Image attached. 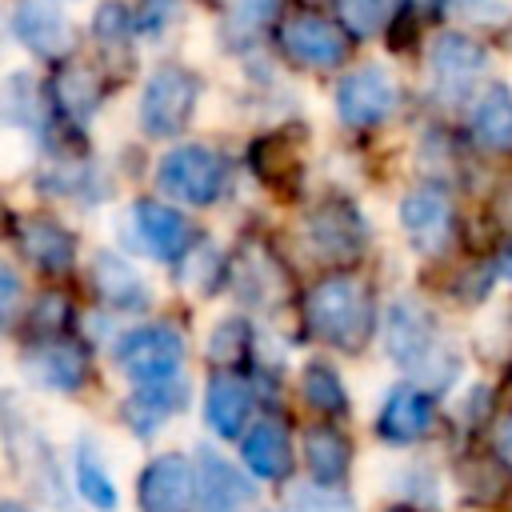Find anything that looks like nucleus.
<instances>
[{
	"label": "nucleus",
	"instance_id": "13",
	"mask_svg": "<svg viewBox=\"0 0 512 512\" xmlns=\"http://www.w3.org/2000/svg\"><path fill=\"white\" fill-rule=\"evenodd\" d=\"M92 292L108 304V308H144L148 304V284L140 280V272L116 256V252H100L92 260Z\"/></svg>",
	"mask_w": 512,
	"mask_h": 512
},
{
	"label": "nucleus",
	"instance_id": "23",
	"mask_svg": "<svg viewBox=\"0 0 512 512\" xmlns=\"http://www.w3.org/2000/svg\"><path fill=\"white\" fill-rule=\"evenodd\" d=\"M24 252H28L32 264H40L48 272H60V268L72 264L76 244H72V236L60 224H52V220H28L24 224Z\"/></svg>",
	"mask_w": 512,
	"mask_h": 512
},
{
	"label": "nucleus",
	"instance_id": "16",
	"mask_svg": "<svg viewBox=\"0 0 512 512\" xmlns=\"http://www.w3.org/2000/svg\"><path fill=\"white\" fill-rule=\"evenodd\" d=\"M400 220H404L412 244L436 248V244L444 240V232H448V200H444L440 192H432V188H420V192L404 196Z\"/></svg>",
	"mask_w": 512,
	"mask_h": 512
},
{
	"label": "nucleus",
	"instance_id": "33",
	"mask_svg": "<svg viewBox=\"0 0 512 512\" xmlns=\"http://www.w3.org/2000/svg\"><path fill=\"white\" fill-rule=\"evenodd\" d=\"M12 300H16V276L12 268H4V312H12Z\"/></svg>",
	"mask_w": 512,
	"mask_h": 512
},
{
	"label": "nucleus",
	"instance_id": "4",
	"mask_svg": "<svg viewBox=\"0 0 512 512\" xmlns=\"http://www.w3.org/2000/svg\"><path fill=\"white\" fill-rule=\"evenodd\" d=\"M196 108V80L184 68H156L140 96V124L152 136H176Z\"/></svg>",
	"mask_w": 512,
	"mask_h": 512
},
{
	"label": "nucleus",
	"instance_id": "12",
	"mask_svg": "<svg viewBox=\"0 0 512 512\" xmlns=\"http://www.w3.org/2000/svg\"><path fill=\"white\" fill-rule=\"evenodd\" d=\"M308 236H312V248L328 260H344V256H356L360 244H364V224L352 208L344 204H328L320 208L312 220H308Z\"/></svg>",
	"mask_w": 512,
	"mask_h": 512
},
{
	"label": "nucleus",
	"instance_id": "5",
	"mask_svg": "<svg viewBox=\"0 0 512 512\" xmlns=\"http://www.w3.org/2000/svg\"><path fill=\"white\" fill-rule=\"evenodd\" d=\"M184 356V340L172 328H136L116 344V364L124 376H132L136 384H156V380H172Z\"/></svg>",
	"mask_w": 512,
	"mask_h": 512
},
{
	"label": "nucleus",
	"instance_id": "19",
	"mask_svg": "<svg viewBox=\"0 0 512 512\" xmlns=\"http://www.w3.org/2000/svg\"><path fill=\"white\" fill-rule=\"evenodd\" d=\"M480 68H484V52H480V44H472L468 36L444 32V36L436 40V48H432V72H436L440 84L464 88V84H472V76H476Z\"/></svg>",
	"mask_w": 512,
	"mask_h": 512
},
{
	"label": "nucleus",
	"instance_id": "7",
	"mask_svg": "<svg viewBox=\"0 0 512 512\" xmlns=\"http://www.w3.org/2000/svg\"><path fill=\"white\" fill-rule=\"evenodd\" d=\"M196 472L184 456L164 452L140 476V508L144 512H192Z\"/></svg>",
	"mask_w": 512,
	"mask_h": 512
},
{
	"label": "nucleus",
	"instance_id": "26",
	"mask_svg": "<svg viewBox=\"0 0 512 512\" xmlns=\"http://www.w3.org/2000/svg\"><path fill=\"white\" fill-rule=\"evenodd\" d=\"M56 92H60V104L72 112V116H88L92 104H96V80L84 64H72L68 72H60L56 80Z\"/></svg>",
	"mask_w": 512,
	"mask_h": 512
},
{
	"label": "nucleus",
	"instance_id": "10",
	"mask_svg": "<svg viewBox=\"0 0 512 512\" xmlns=\"http://www.w3.org/2000/svg\"><path fill=\"white\" fill-rule=\"evenodd\" d=\"M380 436L392 440V444H408V440H420L428 428H432V400L412 388V384H400L388 392L384 408H380V420H376Z\"/></svg>",
	"mask_w": 512,
	"mask_h": 512
},
{
	"label": "nucleus",
	"instance_id": "32",
	"mask_svg": "<svg viewBox=\"0 0 512 512\" xmlns=\"http://www.w3.org/2000/svg\"><path fill=\"white\" fill-rule=\"evenodd\" d=\"M144 8H148V12H172V8H176V0H148ZM136 24H140L144 32H156V28H164V24H168V16H160V20H156V16H144V20H136Z\"/></svg>",
	"mask_w": 512,
	"mask_h": 512
},
{
	"label": "nucleus",
	"instance_id": "9",
	"mask_svg": "<svg viewBox=\"0 0 512 512\" xmlns=\"http://www.w3.org/2000/svg\"><path fill=\"white\" fill-rule=\"evenodd\" d=\"M132 224H136L140 244H144L156 260H176V256L192 244V228H188V220H184L176 208L140 200V204L132 208Z\"/></svg>",
	"mask_w": 512,
	"mask_h": 512
},
{
	"label": "nucleus",
	"instance_id": "34",
	"mask_svg": "<svg viewBox=\"0 0 512 512\" xmlns=\"http://www.w3.org/2000/svg\"><path fill=\"white\" fill-rule=\"evenodd\" d=\"M500 456H504V464L512 468V420H508L504 432H500Z\"/></svg>",
	"mask_w": 512,
	"mask_h": 512
},
{
	"label": "nucleus",
	"instance_id": "31",
	"mask_svg": "<svg viewBox=\"0 0 512 512\" xmlns=\"http://www.w3.org/2000/svg\"><path fill=\"white\" fill-rule=\"evenodd\" d=\"M272 4L276 0H240L236 4V16H240V24H260L272 12Z\"/></svg>",
	"mask_w": 512,
	"mask_h": 512
},
{
	"label": "nucleus",
	"instance_id": "37",
	"mask_svg": "<svg viewBox=\"0 0 512 512\" xmlns=\"http://www.w3.org/2000/svg\"><path fill=\"white\" fill-rule=\"evenodd\" d=\"M388 512H408V508H388Z\"/></svg>",
	"mask_w": 512,
	"mask_h": 512
},
{
	"label": "nucleus",
	"instance_id": "17",
	"mask_svg": "<svg viewBox=\"0 0 512 512\" xmlns=\"http://www.w3.org/2000/svg\"><path fill=\"white\" fill-rule=\"evenodd\" d=\"M84 372H88L84 352H80L76 344H64V340L44 344V348H36V352L28 356V376H36V380L48 384V388L72 392V388L84 380Z\"/></svg>",
	"mask_w": 512,
	"mask_h": 512
},
{
	"label": "nucleus",
	"instance_id": "27",
	"mask_svg": "<svg viewBox=\"0 0 512 512\" xmlns=\"http://www.w3.org/2000/svg\"><path fill=\"white\" fill-rule=\"evenodd\" d=\"M392 4L396 0H340V16L352 32H376L380 24H388Z\"/></svg>",
	"mask_w": 512,
	"mask_h": 512
},
{
	"label": "nucleus",
	"instance_id": "1",
	"mask_svg": "<svg viewBox=\"0 0 512 512\" xmlns=\"http://www.w3.org/2000/svg\"><path fill=\"white\" fill-rule=\"evenodd\" d=\"M384 348H388L392 364H400L408 372H420V380H428L436 388L452 384V376H456V356L440 344V332H436L432 312L420 308V304H412V300H396L388 308Z\"/></svg>",
	"mask_w": 512,
	"mask_h": 512
},
{
	"label": "nucleus",
	"instance_id": "11",
	"mask_svg": "<svg viewBox=\"0 0 512 512\" xmlns=\"http://www.w3.org/2000/svg\"><path fill=\"white\" fill-rule=\"evenodd\" d=\"M12 28L40 56H60L72 48V28L48 0H20L12 12Z\"/></svg>",
	"mask_w": 512,
	"mask_h": 512
},
{
	"label": "nucleus",
	"instance_id": "35",
	"mask_svg": "<svg viewBox=\"0 0 512 512\" xmlns=\"http://www.w3.org/2000/svg\"><path fill=\"white\" fill-rule=\"evenodd\" d=\"M500 272H504V280H512V244H508L504 256H500Z\"/></svg>",
	"mask_w": 512,
	"mask_h": 512
},
{
	"label": "nucleus",
	"instance_id": "6",
	"mask_svg": "<svg viewBox=\"0 0 512 512\" xmlns=\"http://www.w3.org/2000/svg\"><path fill=\"white\" fill-rule=\"evenodd\" d=\"M280 44L292 60H300L308 68H336L348 56V36L332 20L312 16V12L288 16L280 28Z\"/></svg>",
	"mask_w": 512,
	"mask_h": 512
},
{
	"label": "nucleus",
	"instance_id": "3",
	"mask_svg": "<svg viewBox=\"0 0 512 512\" xmlns=\"http://www.w3.org/2000/svg\"><path fill=\"white\" fill-rule=\"evenodd\" d=\"M156 180L164 192H172L184 204H212L224 192V160L212 148L184 144L160 160Z\"/></svg>",
	"mask_w": 512,
	"mask_h": 512
},
{
	"label": "nucleus",
	"instance_id": "15",
	"mask_svg": "<svg viewBox=\"0 0 512 512\" xmlns=\"http://www.w3.org/2000/svg\"><path fill=\"white\" fill-rule=\"evenodd\" d=\"M252 412V392L244 380H236L232 372L212 376L208 384V400H204V416L220 436H240Z\"/></svg>",
	"mask_w": 512,
	"mask_h": 512
},
{
	"label": "nucleus",
	"instance_id": "14",
	"mask_svg": "<svg viewBox=\"0 0 512 512\" xmlns=\"http://www.w3.org/2000/svg\"><path fill=\"white\" fill-rule=\"evenodd\" d=\"M252 496V484L216 452H200V512H240Z\"/></svg>",
	"mask_w": 512,
	"mask_h": 512
},
{
	"label": "nucleus",
	"instance_id": "25",
	"mask_svg": "<svg viewBox=\"0 0 512 512\" xmlns=\"http://www.w3.org/2000/svg\"><path fill=\"white\" fill-rule=\"evenodd\" d=\"M76 476H80V492L88 496V504H96L104 512L116 508V484L108 480V472H104L100 456L92 452V444H80V452H76Z\"/></svg>",
	"mask_w": 512,
	"mask_h": 512
},
{
	"label": "nucleus",
	"instance_id": "28",
	"mask_svg": "<svg viewBox=\"0 0 512 512\" xmlns=\"http://www.w3.org/2000/svg\"><path fill=\"white\" fill-rule=\"evenodd\" d=\"M248 348V324L244 320H224L220 328H216V336H212V360L216 364H232L240 352Z\"/></svg>",
	"mask_w": 512,
	"mask_h": 512
},
{
	"label": "nucleus",
	"instance_id": "30",
	"mask_svg": "<svg viewBox=\"0 0 512 512\" xmlns=\"http://www.w3.org/2000/svg\"><path fill=\"white\" fill-rule=\"evenodd\" d=\"M64 320H68V300H64V296H44V300L36 304L32 328H36V332H44V336H60Z\"/></svg>",
	"mask_w": 512,
	"mask_h": 512
},
{
	"label": "nucleus",
	"instance_id": "24",
	"mask_svg": "<svg viewBox=\"0 0 512 512\" xmlns=\"http://www.w3.org/2000/svg\"><path fill=\"white\" fill-rule=\"evenodd\" d=\"M300 392H304V400H308L312 408H320V412H328V416L348 412L344 384H340V376H336L328 364H308L304 376H300Z\"/></svg>",
	"mask_w": 512,
	"mask_h": 512
},
{
	"label": "nucleus",
	"instance_id": "22",
	"mask_svg": "<svg viewBox=\"0 0 512 512\" xmlns=\"http://www.w3.org/2000/svg\"><path fill=\"white\" fill-rule=\"evenodd\" d=\"M304 460L316 476V484H340L344 472H348V460H352V448L340 432L332 428H312L304 436Z\"/></svg>",
	"mask_w": 512,
	"mask_h": 512
},
{
	"label": "nucleus",
	"instance_id": "8",
	"mask_svg": "<svg viewBox=\"0 0 512 512\" xmlns=\"http://www.w3.org/2000/svg\"><path fill=\"white\" fill-rule=\"evenodd\" d=\"M396 108V84L384 68H356L336 88V112L348 124H376Z\"/></svg>",
	"mask_w": 512,
	"mask_h": 512
},
{
	"label": "nucleus",
	"instance_id": "29",
	"mask_svg": "<svg viewBox=\"0 0 512 512\" xmlns=\"http://www.w3.org/2000/svg\"><path fill=\"white\" fill-rule=\"evenodd\" d=\"M292 512H352V500L324 492V488H296L292 492Z\"/></svg>",
	"mask_w": 512,
	"mask_h": 512
},
{
	"label": "nucleus",
	"instance_id": "2",
	"mask_svg": "<svg viewBox=\"0 0 512 512\" xmlns=\"http://www.w3.org/2000/svg\"><path fill=\"white\" fill-rule=\"evenodd\" d=\"M372 296L364 284L348 280V276H332V280H320L312 292H308V324L320 340L344 348V352H356L364 348V340L372 336Z\"/></svg>",
	"mask_w": 512,
	"mask_h": 512
},
{
	"label": "nucleus",
	"instance_id": "36",
	"mask_svg": "<svg viewBox=\"0 0 512 512\" xmlns=\"http://www.w3.org/2000/svg\"><path fill=\"white\" fill-rule=\"evenodd\" d=\"M0 512H28V508H20V504H4Z\"/></svg>",
	"mask_w": 512,
	"mask_h": 512
},
{
	"label": "nucleus",
	"instance_id": "21",
	"mask_svg": "<svg viewBox=\"0 0 512 512\" xmlns=\"http://www.w3.org/2000/svg\"><path fill=\"white\" fill-rule=\"evenodd\" d=\"M472 136L492 152H508L512 148V96H508V88L492 84L480 96V104L472 112Z\"/></svg>",
	"mask_w": 512,
	"mask_h": 512
},
{
	"label": "nucleus",
	"instance_id": "20",
	"mask_svg": "<svg viewBox=\"0 0 512 512\" xmlns=\"http://www.w3.org/2000/svg\"><path fill=\"white\" fill-rule=\"evenodd\" d=\"M180 388L168 384V380H156V384H144L136 396L124 400V420L136 428V436H152L176 408H180Z\"/></svg>",
	"mask_w": 512,
	"mask_h": 512
},
{
	"label": "nucleus",
	"instance_id": "18",
	"mask_svg": "<svg viewBox=\"0 0 512 512\" xmlns=\"http://www.w3.org/2000/svg\"><path fill=\"white\" fill-rule=\"evenodd\" d=\"M244 464L260 480H280L288 472V436L276 420H256L244 436Z\"/></svg>",
	"mask_w": 512,
	"mask_h": 512
}]
</instances>
